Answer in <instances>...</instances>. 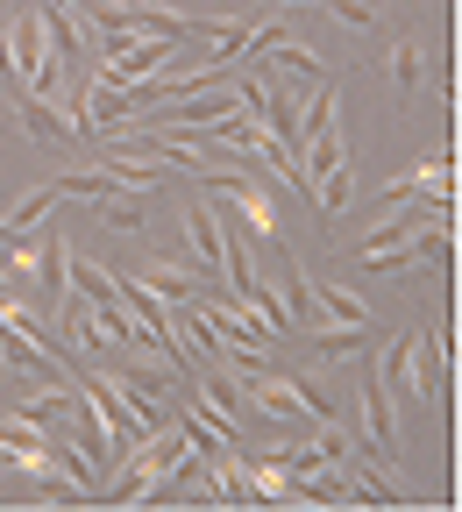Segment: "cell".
Listing matches in <instances>:
<instances>
[{
	"mask_svg": "<svg viewBox=\"0 0 462 512\" xmlns=\"http://www.w3.org/2000/svg\"><path fill=\"white\" fill-rule=\"evenodd\" d=\"M391 86H399V93H413V86H420V43H413V36L391 50Z\"/></svg>",
	"mask_w": 462,
	"mask_h": 512,
	"instance_id": "18",
	"label": "cell"
},
{
	"mask_svg": "<svg viewBox=\"0 0 462 512\" xmlns=\"http://www.w3.org/2000/svg\"><path fill=\"white\" fill-rule=\"evenodd\" d=\"M50 207H57V192H50V185H36V192H22V200L0 214V221H8V228L29 242V228H43V221H50Z\"/></svg>",
	"mask_w": 462,
	"mask_h": 512,
	"instance_id": "14",
	"label": "cell"
},
{
	"mask_svg": "<svg viewBox=\"0 0 462 512\" xmlns=\"http://www.w3.org/2000/svg\"><path fill=\"white\" fill-rule=\"evenodd\" d=\"M299 342L313 356H363L377 335H370V320H313V328H299Z\"/></svg>",
	"mask_w": 462,
	"mask_h": 512,
	"instance_id": "3",
	"label": "cell"
},
{
	"mask_svg": "<svg viewBox=\"0 0 462 512\" xmlns=\"http://www.w3.org/2000/svg\"><path fill=\"white\" fill-rule=\"evenodd\" d=\"M185 242H192V256H200V271H221V214L207 200L185 214Z\"/></svg>",
	"mask_w": 462,
	"mask_h": 512,
	"instance_id": "8",
	"label": "cell"
},
{
	"mask_svg": "<svg viewBox=\"0 0 462 512\" xmlns=\"http://www.w3.org/2000/svg\"><path fill=\"white\" fill-rule=\"evenodd\" d=\"M263 64H271V72H299V79H335V72H327V57L306 50V43H278ZM242 72H256V64H242Z\"/></svg>",
	"mask_w": 462,
	"mask_h": 512,
	"instance_id": "10",
	"label": "cell"
},
{
	"mask_svg": "<svg viewBox=\"0 0 462 512\" xmlns=\"http://www.w3.org/2000/svg\"><path fill=\"white\" fill-rule=\"evenodd\" d=\"M93 207H100V221H107V228H143V214H150V200H143L136 185H114L107 200H93Z\"/></svg>",
	"mask_w": 462,
	"mask_h": 512,
	"instance_id": "13",
	"label": "cell"
},
{
	"mask_svg": "<svg viewBox=\"0 0 462 512\" xmlns=\"http://www.w3.org/2000/svg\"><path fill=\"white\" fill-rule=\"evenodd\" d=\"M285 313H292V335L320 320V306H313V285H306V271H299V256H292V249H285Z\"/></svg>",
	"mask_w": 462,
	"mask_h": 512,
	"instance_id": "11",
	"label": "cell"
},
{
	"mask_svg": "<svg viewBox=\"0 0 462 512\" xmlns=\"http://www.w3.org/2000/svg\"><path fill=\"white\" fill-rule=\"evenodd\" d=\"M377 377H384V392L420 399V384H413V342H391V349L377 356Z\"/></svg>",
	"mask_w": 462,
	"mask_h": 512,
	"instance_id": "12",
	"label": "cell"
},
{
	"mask_svg": "<svg viewBox=\"0 0 462 512\" xmlns=\"http://www.w3.org/2000/svg\"><path fill=\"white\" fill-rule=\"evenodd\" d=\"M413 384H420V399L448 392V342L441 335H413Z\"/></svg>",
	"mask_w": 462,
	"mask_h": 512,
	"instance_id": "5",
	"label": "cell"
},
{
	"mask_svg": "<svg viewBox=\"0 0 462 512\" xmlns=\"http://www.w3.org/2000/svg\"><path fill=\"white\" fill-rule=\"evenodd\" d=\"M200 406H207V413H214V420L235 434V413H242V384H235L221 363H214V370H200Z\"/></svg>",
	"mask_w": 462,
	"mask_h": 512,
	"instance_id": "7",
	"label": "cell"
},
{
	"mask_svg": "<svg viewBox=\"0 0 462 512\" xmlns=\"http://www.w3.org/2000/svg\"><path fill=\"white\" fill-rule=\"evenodd\" d=\"M22 136L29 143H72V121L57 114V100H43V93L22 86Z\"/></svg>",
	"mask_w": 462,
	"mask_h": 512,
	"instance_id": "6",
	"label": "cell"
},
{
	"mask_svg": "<svg viewBox=\"0 0 462 512\" xmlns=\"http://www.w3.org/2000/svg\"><path fill=\"white\" fill-rule=\"evenodd\" d=\"M50 192H72V200H107V192H114V171L100 164V171H64Z\"/></svg>",
	"mask_w": 462,
	"mask_h": 512,
	"instance_id": "17",
	"label": "cell"
},
{
	"mask_svg": "<svg viewBox=\"0 0 462 512\" xmlns=\"http://www.w3.org/2000/svg\"><path fill=\"white\" fill-rule=\"evenodd\" d=\"M342 470H356V477H349V498H363V505H399V484L377 470V456H349Z\"/></svg>",
	"mask_w": 462,
	"mask_h": 512,
	"instance_id": "9",
	"label": "cell"
},
{
	"mask_svg": "<svg viewBox=\"0 0 462 512\" xmlns=\"http://www.w3.org/2000/svg\"><path fill=\"white\" fill-rule=\"evenodd\" d=\"M114 8H121V29H143V36H164V43H185L192 36V15L157 8V0H114Z\"/></svg>",
	"mask_w": 462,
	"mask_h": 512,
	"instance_id": "4",
	"label": "cell"
},
{
	"mask_svg": "<svg viewBox=\"0 0 462 512\" xmlns=\"http://www.w3.org/2000/svg\"><path fill=\"white\" fill-rule=\"evenodd\" d=\"M0 79H8V86L22 93V79H15V57H8V36H0Z\"/></svg>",
	"mask_w": 462,
	"mask_h": 512,
	"instance_id": "19",
	"label": "cell"
},
{
	"mask_svg": "<svg viewBox=\"0 0 462 512\" xmlns=\"http://www.w3.org/2000/svg\"><path fill=\"white\" fill-rule=\"evenodd\" d=\"M221 221H242L256 242H278L285 228H278V207H271V192H263V178H221V207H214Z\"/></svg>",
	"mask_w": 462,
	"mask_h": 512,
	"instance_id": "1",
	"label": "cell"
},
{
	"mask_svg": "<svg viewBox=\"0 0 462 512\" xmlns=\"http://www.w3.org/2000/svg\"><path fill=\"white\" fill-rule=\"evenodd\" d=\"M306 285H313V278H306ZM313 306H320L327 320H370L363 292H349V285H313Z\"/></svg>",
	"mask_w": 462,
	"mask_h": 512,
	"instance_id": "16",
	"label": "cell"
},
{
	"mask_svg": "<svg viewBox=\"0 0 462 512\" xmlns=\"http://www.w3.org/2000/svg\"><path fill=\"white\" fill-rule=\"evenodd\" d=\"M363 441H370V456L384 463V456H399V413H391V392H384V377L377 370H363Z\"/></svg>",
	"mask_w": 462,
	"mask_h": 512,
	"instance_id": "2",
	"label": "cell"
},
{
	"mask_svg": "<svg viewBox=\"0 0 462 512\" xmlns=\"http://www.w3.org/2000/svg\"><path fill=\"white\" fill-rule=\"evenodd\" d=\"M143 285H150V292H157V299H164V306H178V299H185V292H192V285H200V278H192V271H185V264H171V256H157V264H150V271H143Z\"/></svg>",
	"mask_w": 462,
	"mask_h": 512,
	"instance_id": "15",
	"label": "cell"
}]
</instances>
